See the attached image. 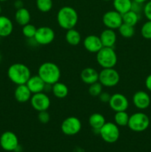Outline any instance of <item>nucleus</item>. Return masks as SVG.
I'll use <instances>...</instances> for the list:
<instances>
[{
	"label": "nucleus",
	"mask_w": 151,
	"mask_h": 152,
	"mask_svg": "<svg viewBox=\"0 0 151 152\" xmlns=\"http://www.w3.org/2000/svg\"><path fill=\"white\" fill-rule=\"evenodd\" d=\"M99 135L105 142L114 143L119 138L120 131L115 123L106 122L99 130Z\"/></svg>",
	"instance_id": "423d86ee"
},
{
	"label": "nucleus",
	"mask_w": 151,
	"mask_h": 152,
	"mask_svg": "<svg viewBox=\"0 0 151 152\" xmlns=\"http://www.w3.org/2000/svg\"><path fill=\"white\" fill-rule=\"evenodd\" d=\"M132 3V0H113L114 10L121 15L131 10Z\"/></svg>",
	"instance_id": "393cba45"
},
{
	"label": "nucleus",
	"mask_w": 151,
	"mask_h": 152,
	"mask_svg": "<svg viewBox=\"0 0 151 152\" xmlns=\"http://www.w3.org/2000/svg\"><path fill=\"white\" fill-rule=\"evenodd\" d=\"M133 1H135V2H138V3H141V4H144V3L146 2L147 0H132Z\"/></svg>",
	"instance_id": "58836bf2"
},
{
	"label": "nucleus",
	"mask_w": 151,
	"mask_h": 152,
	"mask_svg": "<svg viewBox=\"0 0 151 152\" xmlns=\"http://www.w3.org/2000/svg\"><path fill=\"white\" fill-rule=\"evenodd\" d=\"M118 33L120 35L124 38H131L135 34L134 26L127 25L125 23H122L121 26L118 28Z\"/></svg>",
	"instance_id": "cd10ccee"
},
{
	"label": "nucleus",
	"mask_w": 151,
	"mask_h": 152,
	"mask_svg": "<svg viewBox=\"0 0 151 152\" xmlns=\"http://www.w3.org/2000/svg\"><path fill=\"white\" fill-rule=\"evenodd\" d=\"M9 80L16 86L26 84L31 77L30 68L23 63H13L7 69Z\"/></svg>",
	"instance_id": "f03ea898"
},
{
	"label": "nucleus",
	"mask_w": 151,
	"mask_h": 152,
	"mask_svg": "<svg viewBox=\"0 0 151 152\" xmlns=\"http://www.w3.org/2000/svg\"><path fill=\"white\" fill-rule=\"evenodd\" d=\"M143 12L145 17H146L148 20L151 21V1H147V2L144 5Z\"/></svg>",
	"instance_id": "72a5a7b5"
},
{
	"label": "nucleus",
	"mask_w": 151,
	"mask_h": 152,
	"mask_svg": "<svg viewBox=\"0 0 151 152\" xmlns=\"http://www.w3.org/2000/svg\"><path fill=\"white\" fill-rule=\"evenodd\" d=\"M38 120L42 124H47L50 120V115L47 111H39L38 113Z\"/></svg>",
	"instance_id": "473e14b6"
},
{
	"label": "nucleus",
	"mask_w": 151,
	"mask_h": 152,
	"mask_svg": "<svg viewBox=\"0 0 151 152\" xmlns=\"http://www.w3.org/2000/svg\"><path fill=\"white\" fill-rule=\"evenodd\" d=\"M37 28L35 25H32L30 23H28L27 25L22 26V34L24 37H26L27 39H33L35 37L36 32Z\"/></svg>",
	"instance_id": "c756f323"
},
{
	"label": "nucleus",
	"mask_w": 151,
	"mask_h": 152,
	"mask_svg": "<svg viewBox=\"0 0 151 152\" xmlns=\"http://www.w3.org/2000/svg\"><path fill=\"white\" fill-rule=\"evenodd\" d=\"M109 106L115 112L125 111L129 108V101L124 94L121 93H115L111 95L110 99Z\"/></svg>",
	"instance_id": "ddd939ff"
},
{
	"label": "nucleus",
	"mask_w": 151,
	"mask_h": 152,
	"mask_svg": "<svg viewBox=\"0 0 151 152\" xmlns=\"http://www.w3.org/2000/svg\"><path fill=\"white\" fill-rule=\"evenodd\" d=\"M102 22L107 28L116 30L123 23L122 15L116 10H108L102 16Z\"/></svg>",
	"instance_id": "9b49d317"
},
{
	"label": "nucleus",
	"mask_w": 151,
	"mask_h": 152,
	"mask_svg": "<svg viewBox=\"0 0 151 152\" xmlns=\"http://www.w3.org/2000/svg\"><path fill=\"white\" fill-rule=\"evenodd\" d=\"M99 37L103 47L113 48L117 41V36L115 30L110 28H105L104 31H102Z\"/></svg>",
	"instance_id": "f3484780"
},
{
	"label": "nucleus",
	"mask_w": 151,
	"mask_h": 152,
	"mask_svg": "<svg viewBox=\"0 0 151 152\" xmlns=\"http://www.w3.org/2000/svg\"><path fill=\"white\" fill-rule=\"evenodd\" d=\"M1 53H0V62H1Z\"/></svg>",
	"instance_id": "79ce46f5"
},
{
	"label": "nucleus",
	"mask_w": 151,
	"mask_h": 152,
	"mask_svg": "<svg viewBox=\"0 0 151 152\" xmlns=\"http://www.w3.org/2000/svg\"><path fill=\"white\" fill-rule=\"evenodd\" d=\"M103 1H111V0H103Z\"/></svg>",
	"instance_id": "37998d69"
},
{
	"label": "nucleus",
	"mask_w": 151,
	"mask_h": 152,
	"mask_svg": "<svg viewBox=\"0 0 151 152\" xmlns=\"http://www.w3.org/2000/svg\"><path fill=\"white\" fill-rule=\"evenodd\" d=\"M98 97H99V100H100L101 102H105V103H108L110 101V99L111 97V95L108 92L102 91Z\"/></svg>",
	"instance_id": "f704fd0d"
},
{
	"label": "nucleus",
	"mask_w": 151,
	"mask_h": 152,
	"mask_svg": "<svg viewBox=\"0 0 151 152\" xmlns=\"http://www.w3.org/2000/svg\"><path fill=\"white\" fill-rule=\"evenodd\" d=\"M26 85L33 94L43 92L46 86V83L43 81L42 79L38 74L31 75L28 81L27 82Z\"/></svg>",
	"instance_id": "dca6fc26"
},
{
	"label": "nucleus",
	"mask_w": 151,
	"mask_h": 152,
	"mask_svg": "<svg viewBox=\"0 0 151 152\" xmlns=\"http://www.w3.org/2000/svg\"><path fill=\"white\" fill-rule=\"evenodd\" d=\"M130 115L127 113V111H118L115 112L114 115V123L118 126H127L129 121Z\"/></svg>",
	"instance_id": "bb28decb"
},
{
	"label": "nucleus",
	"mask_w": 151,
	"mask_h": 152,
	"mask_svg": "<svg viewBox=\"0 0 151 152\" xmlns=\"http://www.w3.org/2000/svg\"><path fill=\"white\" fill-rule=\"evenodd\" d=\"M30 13L28 9L25 7H22V8L16 10V13H15V20H16V23L19 24V25L24 26V25L30 23Z\"/></svg>",
	"instance_id": "4be33fe9"
},
{
	"label": "nucleus",
	"mask_w": 151,
	"mask_h": 152,
	"mask_svg": "<svg viewBox=\"0 0 151 152\" xmlns=\"http://www.w3.org/2000/svg\"><path fill=\"white\" fill-rule=\"evenodd\" d=\"M88 123L91 129L94 132H97L98 134H99V130L106 123V120L102 114L93 113L89 117Z\"/></svg>",
	"instance_id": "aec40b11"
},
{
	"label": "nucleus",
	"mask_w": 151,
	"mask_h": 152,
	"mask_svg": "<svg viewBox=\"0 0 151 152\" xmlns=\"http://www.w3.org/2000/svg\"><path fill=\"white\" fill-rule=\"evenodd\" d=\"M33 94L26 84L19 85L14 91V97L17 102L25 103L30 100Z\"/></svg>",
	"instance_id": "6ab92c4d"
},
{
	"label": "nucleus",
	"mask_w": 151,
	"mask_h": 152,
	"mask_svg": "<svg viewBox=\"0 0 151 152\" xmlns=\"http://www.w3.org/2000/svg\"><path fill=\"white\" fill-rule=\"evenodd\" d=\"M150 123L149 117L143 112H136L129 117L127 126L134 132H142L148 129Z\"/></svg>",
	"instance_id": "39448f33"
},
{
	"label": "nucleus",
	"mask_w": 151,
	"mask_h": 152,
	"mask_svg": "<svg viewBox=\"0 0 151 152\" xmlns=\"http://www.w3.org/2000/svg\"><path fill=\"white\" fill-rule=\"evenodd\" d=\"M145 86L149 91L151 92V74L148 75L145 80Z\"/></svg>",
	"instance_id": "e433bc0d"
},
{
	"label": "nucleus",
	"mask_w": 151,
	"mask_h": 152,
	"mask_svg": "<svg viewBox=\"0 0 151 152\" xmlns=\"http://www.w3.org/2000/svg\"><path fill=\"white\" fill-rule=\"evenodd\" d=\"M141 34L146 39H151V21L147 20L141 28Z\"/></svg>",
	"instance_id": "2f4dec72"
},
{
	"label": "nucleus",
	"mask_w": 151,
	"mask_h": 152,
	"mask_svg": "<svg viewBox=\"0 0 151 152\" xmlns=\"http://www.w3.org/2000/svg\"><path fill=\"white\" fill-rule=\"evenodd\" d=\"M14 7L16 10L24 7V3L22 0H16L14 1Z\"/></svg>",
	"instance_id": "4c0bfd02"
},
{
	"label": "nucleus",
	"mask_w": 151,
	"mask_h": 152,
	"mask_svg": "<svg viewBox=\"0 0 151 152\" xmlns=\"http://www.w3.org/2000/svg\"><path fill=\"white\" fill-rule=\"evenodd\" d=\"M0 38H1V37H0Z\"/></svg>",
	"instance_id": "a18cd8bd"
},
{
	"label": "nucleus",
	"mask_w": 151,
	"mask_h": 152,
	"mask_svg": "<svg viewBox=\"0 0 151 152\" xmlns=\"http://www.w3.org/2000/svg\"><path fill=\"white\" fill-rule=\"evenodd\" d=\"M57 23L60 28L64 30L72 29L78 23V15L76 10L70 6H64L61 7L56 16Z\"/></svg>",
	"instance_id": "f257e3e1"
},
{
	"label": "nucleus",
	"mask_w": 151,
	"mask_h": 152,
	"mask_svg": "<svg viewBox=\"0 0 151 152\" xmlns=\"http://www.w3.org/2000/svg\"><path fill=\"white\" fill-rule=\"evenodd\" d=\"M82 125L78 117H68L62 121L61 125V131L64 134L67 136H74L81 131Z\"/></svg>",
	"instance_id": "6e6552de"
},
{
	"label": "nucleus",
	"mask_w": 151,
	"mask_h": 152,
	"mask_svg": "<svg viewBox=\"0 0 151 152\" xmlns=\"http://www.w3.org/2000/svg\"><path fill=\"white\" fill-rule=\"evenodd\" d=\"M120 81V75L114 68H103L99 72V82L103 87L113 88L118 84Z\"/></svg>",
	"instance_id": "0eeeda50"
},
{
	"label": "nucleus",
	"mask_w": 151,
	"mask_h": 152,
	"mask_svg": "<svg viewBox=\"0 0 151 152\" xmlns=\"http://www.w3.org/2000/svg\"><path fill=\"white\" fill-rule=\"evenodd\" d=\"M13 31V24L8 17L0 16V37H9Z\"/></svg>",
	"instance_id": "412c9836"
},
{
	"label": "nucleus",
	"mask_w": 151,
	"mask_h": 152,
	"mask_svg": "<svg viewBox=\"0 0 151 152\" xmlns=\"http://www.w3.org/2000/svg\"><path fill=\"white\" fill-rule=\"evenodd\" d=\"M34 40L36 44L40 45H47L53 42L55 39V32L48 26H41L37 28Z\"/></svg>",
	"instance_id": "1a4fd4ad"
},
{
	"label": "nucleus",
	"mask_w": 151,
	"mask_h": 152,
	"mask_svg": "<svg viewBox=\"0 0 151 152\" xmlns=\"http://www.w3.org/2000/svg\"><path fill=\"white\" fill-rule=\"evenodd\" d=\"M51 91L54 96L58 99H64L66 97L69 93L68 87L63 83L57 82L55 84L52 85Z\"/></svg>",
	"instance_id": "5701e85b"
},
{
	"label": "nucleus",
	"mask_w": 151,
	"mask_h": 152,
	"mask_svg": "<svg viewBox=\"0 0 151 152\" xmlns=\"http://www.w3.org/2000/svg\"><path fill=\"white\" fill-rule=\"evenodd\" d=\"M36 7L40 12L47 13L53 8V0H36Z\"/></svg>",
	"instance_id": "c85d7f7f"
},
{
	"label": "nucleus",
	"mask_w": 151,
	"mask_h": 152,
	"mask_svg": "<svg viewBox=\"0 0 151 152\" xmlns=\"http://www.w3.org/2000/svg\"><path fill=\"white\" fill-rule=\"evenodd\" d=\"M30 105L32 108L36 111H47L50 106V99L46 93L40 92V93L33 94L30 98Z\"/></svg>",
	"instance_id": "9d476101"
},
{
	"label": "nucleus",
	"mask_w": 151,
	"mask_h": 152,
	"mask_svg": "<svg viewBox=\"0 0 151 152\" xmlns=\"http://www.w3.org/2000/svg\"><path fill=\"white\" fill-rule=\"evenodd\" d=\"M118 58L113 48L102 47L96 53V62L102 68H114Z\"/></svg>",
	"instance_id": "20e7f679"
},
{
	"label": "nucleus",
	"mask_w": 151,
	"mask_h": 152,
	"mask_svg": "<svg viewBox=\"0 0 151 152\" xmlns=\"http://www.w3.org/2000/svg\"><path fill=\"white\" fill-rule=\"evenodd\" d=\"M0 145L6 151H16L19 146L18 137L10 131L4 132L0 137Z\"/></svg>",
	"instance_id": "f8f14e48"
},
{
	"label": "nucleus",
	"mask_w": 151,
	"mask_h": 152,
	"mask_svg": "<svg viewBox=\"0 0 151 152\" xmlns=\"http://www.w3.org/2000/svg\"><path fill=\"white\" fill-rule=\"evenodd\" d=\"M103 86L99 82L90 85L88 88V92L92 96H99L100 94L103 91Z\"/></svg>",
	"instance_id": "7c9ffc66"
},
{
	"label": "nucleus",
	"mask_w": 151,
	"mask_h": 152,
	"mask_svg": "<svg viewBox=\"0 0 151 152\" xmlns=\"http://www.w3.org/2000/svg\"><path fill=\"white\" fill-rule=\"evenodd\" d=\"M99 73L95 68L87 67L81 71L80 78L83 83L90 86L96 82H99Z\"/></svg>",
	"instance_id": "a211bd4d"
},
{
	"label": "nucleus",
	"mask_w": 151,
	"mask_h": 152,
	"mask_svg": "<svg viewBox=\"0 0 151 152\" xmlns=\"http://www.w3.org/2000/svg\"><path fill=\"white\" fill-rule=\"evenodd\" d=\"M149 1H151V0H149Z\"/></svg>",
	"instance_id": "c03bdc74"
},
{
	"label": "nucleus",
	"mask_w": 151,
	"mask_h": 152,
	"mask_svg": "<svg viewBox=\"0 0 151 152\" xmlns=\"http://www.w3.org/2000/svg\"><path fill=\"white\" fill-rule=\"evenodd\" d=\"M133 103L139 110H144L149 108L151 103L150 95L144 91H138L133 96Z\"/></svg>",
	"instance_id": "4468645a"
},
{
	"label": "nucleus",
	"mask_w": 151,
	"mask_h": 152,
	"mask_svg": "<svg viewBox=\"0 0 151 152\" xmlns=\"http://www.w3.org/2000/svg\"><path fill=\"white\" fill-rule=\"evenodd\" d=\"M37 74L46 84L52 86L60 80L61 70L54 62H45L40 65Z\"/></svg>",
	"instance_id": "7ed1b4c3"
},
{
	"label": "nucleus",
	"mask_w": 151,
	"mask_h": 152,
	"mask_svg": "<svg viewBox=\"0 0 151 152\" xmlns=\"http://www.w3.org/2000/svg\"><path fill=\"white\" fill-rule=\"evenodd\" d=\"M65 39L67 42L70 45L76 46L79 45L81 41V34L75 28L68 30L65 34Z\"/></svg>",
	"instance_id": "b1692460"
},
{
	"label": "nucleus",
	"mask_w": 151,
	"mask_h": 152,
	"mask_svg": "<svg viewBox=\"0 0 151 152\" xmlns=\"http://www.w3.org/2000/svg\"><path fill=\"white\" fill-rule=\"evenodd\" d=\"M144 5L143 4H141V3L135 2V1H133L132 3V7H131V10L136 12L137 13H140L141 11H143Z\"/></svg>",
	"instance_id": "c9c22d12"
},
{
	"label": "nucleus",
	"mask_w": 151,
	"mask_h": 152,
	"mask_svg": "<svg viewBox=\"0 0 151 152\" xmlns=\"http://www.w3.org/2000/svg\"><path fill=\"white\" fill-rule=\"evenodd\" d=\"M1 6L0 4V16H1Z\"/></svg>",
	"instance_id": "ea45409f"
},
{
	"label": "nucleus",
	"mask_w": 151,
	"mask_h": 152,
	"mask_svg": "<svg viewBox=\"0 0 151 152\" xmlns=\"http://www.w3.org/2000/svg\"><path fill=\"white\" fill-rule=\"evenodd\" d=\"M7 0H0V2H4V1H6Z\"/></svg>",
	"instance_id": "a19ab883"
},
{
	"label": "nucleus",
	"mask_w": 151,
	"mask_h": 152,
	"mask_svg": "<svg viewBox=\"0 0 151 152\" xmlns=\"http://www.w3.org/2000/svg\"><path fill=\"white\" fill-rule=\"evenodd\" d=\"M139 19H140V16H139V13H136V12L133 11L131 10L122 14L123 23L131 25V26L135 27V25H137Z\"/></svg>",
	"instance_id": "a878e982"
},
{
	"label": "nucleus",
	"mask_w": 151,
	"mask_h": 152,
	"mask_svg": "<svg viewBox=\"0 0 151 152\" xmlns=\"http://www.w3.org/2000/svg\"><path fill=\"white\" fill-rule=\"evenodd\" d=\"M83 45L86 50L92 53H96L103 47L100 37L93 34L88 35L84 38Z\"/></svg>",
	"instance_id": "2eb2a0df"
}]
</instances>
